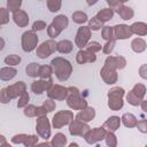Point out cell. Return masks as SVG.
Returning <instances> with one entry per match:
<instances>
[{
  "mask_svg": "<svg viewBox=\"0 0 147 147\" xmlns=\"http://www.w3.org/2000/svg\"><path fill=\"white\" fill-rule=\"evenodd\" d=\"M74 119V113L70 110H60L57 111L52 119V125L54 129H61L64 125L70 124V122Z\"/></svg>",
  "mask_w": 147,
  "mask_h": 147,
  "instance_id": "cell-5",
  "label": "cell"
},
{
  "mask_svg": "<svg viewBox=\"0 0 147 147\" xmlns=\"http://www.w3.org/2000/svg\"><path fill=\"white\" fill-rule=\"evenodd\" d=\"M113 16H114V9H111V8H103L101 10H99L95 15V17L102 23L110 21L113 18Z\"/></svg>",
  "mask_w": 147,
  "mask_h": 147,
  "instance_id": "cell-25",
  "label": "cell"
},
{
  "mask_svg": "<svg viewBox=\"0 0 147 147\" xmlns=\"http://www.w3.org/2000/svg\"><path fill=\"white\" fill-rule=\"evenodd\" d=\"M61 5H62V0H47V8L52 13L60 10Z\"/></svg>",
  "mask_w": 147,
  "mask_h": 147,
  "instance_id": "cell-35",
  "label": "cell"
},
{
  "mask_svg": "<svg viewBox=\"0 0 147 147\" xmlns=\"http://www.w3.org/2000/svg\"><path fill=\"white\" fill-rule=\"evenodd\" d=\"M106 1L109 5V8H111V9H115L116 7H118L122 3L119 0H106Z\"/></svg>",
  "mask_w": 147,
  "mask_h": 147,
  "instance_id": "cell-53",
  "label": "cell"
},
{
  "mask_svg": "<svg viewBox=\"0 0 147 147\" xmlns=\"http://www.w3.org/2000/svg\"><path fill=\"white\" fill-rule=\"evenodd\" d=\"M100 75H101V78L103 79V82L108 85H111V84H115L118 79V75H117V69H115L114 67L105 63L101 71H100Z\"/></svg>",
  "mask_w": 147,
  "mask_h": 147,
  "instance_id": "cell-9",
  "label": "cell"
},
{
  "mask_svg": "<svg viewBox=\"0 0 147 147\" xmlns=\"http://www.w3.org/2000/svg\"><path fill=\"white\" fill-rule=\"evenodd\" d=\"M13 20H14L15 24L18 25L20 28H24L29 23V16H28V14L24 10H21V9H18V10H16V11L13 13Z\"/></svg>",
  "mask_w": 147,
  "mask_h": 147,
  "instance_id": "cell-18",
  "label": "cell"
},
{
  "mask_svg": "<svg viewBox=\"0 0 147 147\" xmlns=\"http://www.w3.org/2000/svg\"><path fill=\"white\" fill-rule=\"evenodd\" d=\"M132 32L130 30V26L126 25V24H117L113 28V38L114 39H119V40H123V39H127L130 37H132Z\"/></svg>",
  "mask_w": 147,
  "mask_h": 147,
  "instance_id": "cell-14",
  "label": "cell"
},
{
  "mask_svg": "<svg viewBox=\"0 0 147 147\" xmlns=\"http://www.w3.org/2000/svg\"><path fill=\"white\" fill-rule=\"evenodd\" d=\"M95 117V110L92 107H85L84 109H82L77 115H76V119L82 121V122H90Z\"/></svg>",
  "mask_w": 147,
  "mask_h": 147,
  "instance_id": "cell-19",
  "label": "cell"
},
{
  "mask_svg": "<svg viewBox=\"0 0 147 147\" xmlns=\"http://www.w3.org/2000/svg\"><path fill=\"white\" fill-rule=\"evenodd\" d=\"M136 126L138 127V130L140 132H142V133H146L147 132V121L146 119H141V121L137 122Z\"/></svg>",
  "mask_w": 147,
  "mask_h": 147,
  "instance_id": "cell-50",
  "label": "cell"
},
{
  "mask_svg": "<svg viewBox=\"0 0 147 147\" xmlns=\"http://www.w3.org/2000/svg\"><path fill=\"white\" fill-rule=\"evenodd\" d=\"M10 96L8 95V92H7V88H1L0 90V102L1 103H8L10 102Z\"/></svg>",
  "mask_w": 147,
  "mask_h": 147,
  "instance_id": "cell-46",
  "label": "cell"
},
{
  "mask_svg": "<svg viewBox=\"0 0 147 147\" xmlns=\"http://www.w3.org/2000/svg\"><path fill=\"white\" fill-rule=\"evenodd\" d=\"M124 94H125L124 88L119 87V86H115L108 91V107L110 108V110L117 111L123 108Z\"/></svg>",
  "mask_w": 147,
  "mask_h": 147,
  "instance_id": "cell-3",
  "label": "cell"
},
{
  "mask_svg": "<svg viewBox=\"0 0 147 147\" xmlns=\"http://www.w3.org/2000/svg\"><path fill=\"white\" fill-rule=\"evenodd\" d=\"M91 38V30L88 26H80L78 28V31L76 33V38H75V44L77 47L79 48H84L87 44L88 40Z\"/></svg>",
  "mask_w": 147,
  "mask_h": 147,
  "instance_id": "cell-12",
  "label": "cell"
},
{
  "mask_svg": "<svg viewBox=\"0 0 147 147\" xmlns=\"http://www.w3.org/2000/svg\"><path fill=\"white\" fill-rule=\"evenodd\" d=\"M26 136H28V134H24V133L15 134V136L11 138V142H13V144H16V145L23 144V142L25 141V139H26Z\"/></svg>",
  "mask_w": 147,
  "mask_h": 147,
  "instance_id": "cell-48",
  "label": "cell"
},
{
  "mask_svg": "<svg viewBox=\"0 0 147 147\" xmlns=\"http://www.w3.org/2000/svg\"><path fill=\"white\" fill-rule=\"evenodd\" d=\"M72 48H74V44L70 40H67V39L61 40V41H59L56 44V51L60 52V53H62V54L70 53L72 51Z\"/></svg>",
  "mask_w": 147,
  "mask_h": 147,
  "instance_id": "cell-27",
  "label": "cell"
},
{
  "mask_svg": "<svg viewBox=\"0 0 147 147\" xmlns=\"http://www.w3.org/2000/svg\"><path fill=\"white\" fill-rule=\"evenodd\" d=\"M98 1H99V0H86V3H87L88 6H93V5H95Z\"/></svg>",
  "mask_w": 147,
  "mask_h": 147,
  "instance_id": "cell-57",
  "label": "cell"
},
{
  "mask_svg": "<svg viewBox=\"0 0 147 147\" xmlns=\"http://www.w3.org/2000/svg\"><path fill=\"white\" fill-rule=\"evenodd\" d=\"M47 110L44 106H39V107H36V116L37 117H42V116H46L47 115Z\"/></svg>",
  "mask_w": 147,
  "mask_h": 147,
  "instance_id": "cell-51",
  "label": "cell"
},
{
  "mask_svg": "<svg viewBox=\"0 0 147 147\" xmlns=\"http://www.w3.org/2000/svg\"><path fill=\"white\" fill-rule=\"evenodd\" d=\"M105 140H106V144L109 147H116L117 146V138H116V136L113 131H107Z\"/></svg>",
  "mask_w": 147,
  "mask_h": 147,
  "instance_id": "cell-34",
  "label": "cell"
},
{
  "mask_svg": "<svg viewBox=\"0 0 147 147\" xmlns=\"http://www.w3.org/2000/svg\"><path fill=\"white\" fill-rule=\"evenodd\" d=\"M56 44L57 42L55 40H53V39H49V40L44 41L40 46L37 47L36 55L39 59H46V57H48L49 55H52L56 51Z\"/></svg>",
  "mask_w": 147,
  "mask_h": 147,
  "instance_id": "cell-7",
  "label": "cell"
},
{
  "mask_svg": "<svg viewBox=\"0 0 147 147\" xmlns=\"http://www.w3.org/2000/svg\"><path fill=\"white\" fill-rule=\"evenodd\" d=\"M146 86L144 84H136L132 90L126 94V100L132 106H139L141 100L145 98Z\"/></svg>",
  "mask_w": 147,
  "mask_h": 147,
  "instance_id": "cell-4",
  "label": "cell"
},
{
  "mask_svg": "<svg viewBox=\"0 0 147 147\" xmlns=\"http://www.w3.org/2000/svg\"><path fill=\"white\" fill-rule=\"evenodd\" d=\"M21 5H22V0H7V9H8V11L14 13V11L18 10Z\"/></svg>",
  "mask_w": 147,
  "mask_h": 147,
  "instance_id": "cell-37",
  "label": "cell"
},
{
  "mask_svg": "<svg viewBox=\"0 0 147 147\" xmlns=\"http://www.w3.org/2000/svg\"><path fill=\"white\" fill-rule=\"evenodd\" d=\"M29 100H30V95H29V93L25 91L23 94L20 95V99H18V101H17V107H18V108H24V107L28 105Z\"/></svg>",
  "mask_w": 147,
  "mask_h": 147,
  "instance_id": "cell-40",
  "label": "cell"
},
{
  "mask_svg": "<svg viewBox=\"0 0 147 147\" xmlns=\"http://www.w3.org/2000/svg\"><path fill=\"white\" fill-rule=\"evenodd\" d=\"M132 33L138 36H146L147 34V24L145 22H136L130 26Z\"/></svg>",
  "mask_w": 147,
  "mask_h": 147,
  "instance_id": "cell-26",
  "label": "cell"
},
{
  "mask_svg": "<svg viewBox=\"0 0 147 147\" xmlns=\"http://www.w3.org/2000/svg\"><path fill=\"white\" fill-rule=\"evenodd\" d=\"M106 133H107V131L105 130V127H94L92 130L90 129L88 132L84 136V139L87 144L93 145V144H96V142L103 140L106 137Z\"/></svg>",
  "mask_w": 147,
  "mask_h": 147,
  "instance_id": "cell-10",
  "label": "cell"
},
{
  "mask_svg": "<svg viewBox=\"0 0 147 147\" xmlns=\"http://www.w3.org/2000/svg\"><path fill=\"white\" fill-rule=\"evenodd\" d=\"M91 127L88 126V124H86V122H82L78 119H72L69 124V133L71 136H79V137H84L88 130Z\"/></svg>",
  "mask_w": 147,
  "mask_h": 147,
  "instance_id": "cell-11",
  "label": "cell"
},
{
  "mask_svg": "<svg viewBox=\"0 0 147 147\" xmlns=\"http://www.w3.org/2000/svg\"><path fill=\"white\" fill-rule=\"evenodd\" d=\"M115 11L121 16L122 20H125V21L131 20V18L133 17V15H134V11H133L132 8H130V7H127V6H124V5H122V3H121L118 7L115 8Z\"/></svg>",
  "mask_w": 147,
  "mask_h": 147,
  "instance_id": "cell-22",
  "label": "cell"
},
{
  "mask_svg": "<svg viewBox=\"0 0 147 147\" xmlns=\"http://www.w3.org/2000/svg\"><path fill=\"white\" fill-rule=\"evenodd\" d=\"M119 1H121V2L123 3V2H126V1H129V0H119Z\"/></svg>",
  "mask_w": 147,
  "mask_h": 147,
  "instance_id": "cell-60",
  "label": "cell"
},
{
  "mask_svg": "<svg viewBox=\"0 0 147 147\" xmlns=\"http://www.w3.org/2000/svg\"><path fill=\"white\" fill-rule=\"evenodd\" d=\"M115 45H116V39H109V40H107V42L105 44V46L102 47V52L105 53V54H110L111 52H113V49H114V47H115Z\"/></svg>",
  "mask_w": 147,
  "mask_h": 147,
  "instance_id": "cell-39",
  "label": "cell"
},
{
  "mask_svg": "<svg viewBox=\"0 0 147 147\" xmlns=\"http://www.w3.org/2000/svg\"><path fill=\"white\" fill-rule=\"evenodd\" d=\"M3 47H5V40L0 37V51H1V49H3Z\"/></svg>",
  "mask_w": 147,
  "mask_h": 147,
  "instance_id": "cell-58",
  "label": "cell"
},
{
  "mask_svg": "<svg viewBox=\"0 0 147 147\" xmlns=\"http://www.w3.org/2000/svg\"><path fill=\"white\" fill-rule=\"evenodd\" d=\"M121 122H123V124H124L126 127H134L138 121H137V118H136V116H134L133 114H131V113H125V114L122 116Z\"/></svg>",
  "mask_w": 147,
  "mask_h": 147,
  "instance_id": "cell-29",
  "label": "cell"
},
{
  "mask_svg": "<svg viewBox=\"0 0 147 147\" xmlns=\"http://www.w3.org/2000/svg\"><path fill=\"white\" fill-rule=\"evenodd\" d=\"M51 64H52L53 72L55 74L56 78L60 82H65L69 79V77L72 74V65L67 59H63L60 56L54 57Z\"/></svg>",
  "mask_w": 147,
  "mask_h": 147,
  "instance_id": "cell-1",
  "label": "cell"
},
{
  "mask_svg": "<svg viewBox=\"0 0 147 147\" xmlns=\"http://www.w3.org/2000/svg\"><path fill=\"white\" fill-rule=\"evenodd\" d=\"M68 88V94H67V105L74 109V110H82L85 107H87V101L80 96V92L77 87L70 86Z\"/></svg>",
  "mask_w": 147,
  "mask_h": 147,
  "instance_id": "cell-2",
  "label": "cell"
},
{
  "mask_svg": "<svg viewBox=\"0 0 147 147\" xmlns=\"http://www.w3.org/2000/svg\"><path fill=\"white\" fill-rule=\"evenodd\" d=\"M53 85V79L49 77L47 79H39V80H34L31 84V91L34 94H41L45 91H47L51 86Z\"/></svg>",
  "mask_w": 147,
  "mask_h": 147,
  "instance_id": "cell-15",
  "label": "cell"
},
{
  "mask_svg": "<svg viewBox=\"0 0 147 147\" xmlns=\"http://www.w3.org/2000/svg\"><path fill=\"white\" fill-rule=\"evenodd\" d=\"M86 49L87 51H90V52H92V53H96V52H99V51H101V44H99L98 41H92V42H90V44H87L86 46Z\"/></svg>",
  "mask_w": 147,
  "mask_h": 147,
  "instance_id": "cell-44",
  "label": "cell"
},
{
  "mask_svg": "<svg viewBox=\"0 0 147 147\" xmlns=\"http://www.w3.org/2000/svg\"><path fill=\"white\" fill-rule=\"evenodd\" d=\"M131 48L136 53H142L146 49V41L142 38H136L131 41Z\"/></svg>",
  "mask_w": 147,
  "mask_h": 147,
  "instance_id": "cell-28",
  "label": "cell"
},
{
  "mask_svg": "<svg viewBox=\"0 0 147 147\" xmlns=\"http://www.w3.org/2000/svg\"><path fill=\"white\" fill-rule=\"evenodd\" d=\"M42 106L46 108V110H47L48 113H52V111L55 109V107H56L55 101H53V99H47V100H45Z\"/></svg>",
  "mask_w": 147,
  "mask_h": 147,
  "instance_id": "cell-47",
  "label": "cell"
},
{
  "mask_svg": "<svg viewBox=\"0 0 147 147\" xmlns=\"http://www.w3.org/2000/svg\"><path fill=\"white\" fill-rule=\"evenodd\" d=\"M146 69H147V65H146V64H142V65L140 67V69H139V74H140L141 78H144V79H146V78H147Z\"/></svg>",
  "mask_w": 147,
  "mask_h": 147,
  "instance_id": "cell-54",
  "label": "cell"
},
{
  "mask_svg": "<svg viewBox=\"0 0 147 147\" xmlns=\"http://www.w3.org/2000/svg\"><path fill=\"white\" fill-rule=\"evenodd\" d=\"M53 74V69H52V65H40V70H39V76L41 77V79H47L52 76Z\"/></svg>",
  "mask_w": 147,
  "mask_h": 147,
  "instance_id": "cell-33",
  "label": "cell"
},
{
  "mask_svg": "<svg viewBox=\"0 0 147 147\" xmlns=\"http://www.w3.org/2000/svg\"><path fill=\"white\" fill-rule=\"evenodd\" d=\"M96 60L95 53H92L87 49H80L77 55H76V61L79 64H85V63H93Z\"/></svg>",
  "mask_w": 147,
  "mask_h": 147,
  "instance_id": "cell-16",
  "label": "cell"
},
{
  "mask_svg": "<svg viewBox=\"0 0 147 147\" xmlns=\"http://www.w3.org/2000/svg\"><path fill=\"white\" fill-rule=\"evenodd\" d=\"M47 33H48V36H49L51 38H56V37L60 34V33L52 26V24H49V25L47 26Z\"/></svg>",
  "mask_w": 147,
  "mask_h": 147,
  "instance_id": "cell-52",
  "label": "cell"
},
{
  "mask_svg": "<svg viewBox=\"0 0 147 147\" xmlns=\"http://www.w3.org/2000/svg\"><path fill=\"white\" fill-rule=\"evenodd\" d=\"M51 24H52V26H53L59 33H61L64 29H67V26H68V24H69V21H68V17H67L65 15H57V16L53 20V22H52Z\"/></svg>",
  "mask_w": 147,
  "mask_h": 147,
  "instance_id": "cell-20",
  "label": "cell"
},
{
  "mask_svg": "<svg viewBox=\"0 0 147 147\" xmlns=\"http://www.w3.org/2000/svg\"><path fill=\"white\" fill-rule=\"evenodd\" d=\"M9 22V13L7 8H0V25L7 24Z\"/></svg>",
  "mask_w": 147,
  "mask_h": 147,
  "instance_id": "cell-42",
  "label": "cell"
},
{
  "mask_svg": "<svg viewBox=\"0 0 147 147\" xmlns=\"http://www.w3.org/2000/svg\"><path fill=\"white\" fill-rule=\"evenodd\" d=\"M39 70H40V64L39 63H36V62H31L25 68L26 75L29 77H32V78H36L37 76H39Z\"/></svg>",
  "mask_w": 147,
  "mask_h": 147,
  "instance_id": "cell-30",
  "label": "cell"
},
{
  "mask_svg": "<svg viewBox=\"0 0 147 147\" xmlns=\"http://www.w3.org/2000/svg\"><path fill=\"white\" fill-rule=\"evenodd\" d=\"M102 25H103V23H102V22H100L95 16H94V17H92V18L88 21V28H90V30L98 31V30H100V29L102 28Z\"/></svg>",
  "mask_w": 147,
  "mask_h": 147,
  "instance_id": "cell-38",
  "label": "cell"
},
{
  "mask_svg": "<svg viewBox=\"0 0 147 147\" xmlns=\"http://www.w3.org/2000/svg\"><path fill=\"white\" fill-rule=\"evenodd\" d=\"M6 88H7V92H8V95L10 96V99H15L26 91V85L24 82H17L13 85H9Z\"/></svg>",
  "mask_w": 147,
  "mask_h": 147,
  "instance_id": "cell-17",
  "label": "cell"
},
{
  "mask_svg": "<svg viewBox=\"0 0 147 147\" xmlns=\"http://www.w3.org/2000/svg\"><path fill=\"white\" fill-rule=\"evenodd\" d=\"M38 137L37 136H34V134H29V136H26V139H25V141L23 142V145L24 146H26V147H33L34 145H37L38 144Z\"/></svg>",
  "mask_w": 147,
  "mask_h": 147,
  "instance_id": "cell-41",
  "label": "cell"
},
{
  "mask_svg": "<svg viewBox=\"0 0 147 147\" xmlns=\"http://www.w3.org/2000/svg\"><path fill=\"white\" fill-rule=\"evenodd\" d=\"M17 74V70L13 67H3L0 69V79L1 80H10L13 79Z\"/></svg>",
  "mask_w": 147,
  "mask_h": 147,
  "instance_id": "cell-24",
  "label": "cell"
},
{
  "mask_svg": "<svg viewBox=\"0 0 147 147\" xmlns=\"http://www.w3.org/2000/svg\"><path fill=\"white\" fill-rule=\"evenodd\" d=\"M51 145L54 146V147H63V146H65L67 145V137H65V134H63L61 132L56 133L53 137Z\"/></svg>",
  "mask_w": 147,
  "mask_h": 147,
  "instance_id": "cell-31",
  "label": "cell"
},
{
  "mask_svg": "<svg viewBox=\"0 0 147 147\" xmlns=\"http://www.w3.org/2000/svg\"><path fill=\"white\" fill-rule=\"evenodd\" d=\"M45 28H46V23L44 21H36L32 24V30L33 31H40V30H44Z\"/></svg>",
  "mask_w": 147,
  "mask_h": 147,
  "instance_id": "cell-49",
  "label": "cell"
},
{
  "mask_svg": "<svg viewBox=\"0 0 147 147\" xmlns=\"http://www.w3.org/2000/svg\"><path fill=\"white\" fill-rule=\"evenodd\" d=\"M105 63L114 67L115 69H123L126 65V60L123 56H108L105 61Z\"/></svg>",
  "mask_w": 147,
  "mask_h": 147,
  "instance_id": "cell-21",
  "label": "cell"
},
{
  "mask_svg": "<svg viewBox=\"0 0 147 147\" xmlns=\"http://www.w3.org/2000/svg\"><path fill=\"white\" fill-rule=\"evenodd\" d=\"M20 62H21V56L16 55V54H10V55L5 57V63L10 65V67L11 65H17Z\"/></svg>",
  "mask_w": 147,
  "mask_h": 147,
  "instance_id": "cell-36",
  "label": "cell"
},
{
  "mask_svg": "<svg viewBox=\"0 0 147 147\" xmlns=\"http://www.w3.org/2000/svg\"><path fill=\"white\" fill-rule=\"evenodd\" d=\"M36 131H37V134L45 140H47L51 137V123L47 116L38 117L37 124H36Z\"/></svg>",
  "mask_w": 147,
  "mask_h": 147,
  "instance_id": "cell-8",
  "label": "cell"
},
{
  "mask_svg": "<svg viewBox=\"0 0 147 147\" xmlns=\"http://www.w3.org/2000/svg\"><path fill=\"white\" fill-rule=\"evenodd\" d=\"M68 94V88L61 85H52L47 90V95L53 100H64Z\"/></svg>",
  "mask_w": 147,
  "mask_h": 147,
  "instance_id": "cell-13",
  "label": "cell"
},
{
  "mask_svg": "<svg viewBox=\"0 0 147 147\" xmlns=\"http://www.w3.org/2000/svg\"><path fill=\"white\" fill-rule=\"evenodd\" d=\"M121 125V118L118 116H110L102 125V127H105L106 131H116L119 129Z\"/></svg>",
  "mask_w": 147,
  "mask_h": 147,
  "instance_id": "cell-23",
  "label": "cell"
},
{
  "mask_svg": "<svg viewBox=\"0 0 147 147\" xmlns=\"http://www.w3.org/2000/svg\"><path fill=\"white\" fill-rule=\"evenodd\" d=\"M22 49L24 52H32L37 48L38 45V36L36 34V32L33 30L30 31H25L22 34Z\"/></svg>",
  "mask_w": 147,
  "mask_h": 147,
  "instance_id": "cell-6",
  "label": "cell"
},
{
  "mask_svg": "<svg viewBox=\"0 0 147 147\" xmlns=\"http://www.w3.org/2000/svg\"><path fill=\"white\" fill-rule=\"evenodd\" d=\"M24 115L26 117H34L36 116V107L33 105H26L24 107Z\"/></svg>",
  "mask_w": 147,
  "mask_h": 147,
  "instance_id": "cell-45",
  "label": "cell"
},
{
  "mask_svg": "<svg viewBox=\"0 0 147 147\" xmlns=\"http://www.w3.org/2000/svg\"><path fill=\"white\" fill-rule=\"evenodd\" d=\"M69 146H70V147H74V146H78V144H76V142H72V144H70Z\"/></svg>",
  "mask_w": 147,
  "mask_h": 147,
  "instance_id": "cell-59",
  "label": "cell"
},
{
  "mask_svg": "<svg viewBox=\"0 0 147 147\" xmlns=\"http://www.w3.org/2000/svg\"><path fill=\"white\" fill-rule=\"evenodd\" d=\"M140 105H141L142 110H144V111H147V101L142 99V100H141V102H140Z\"/></svg>",
  "mask_w": 147,
  "mask_h": 147,
  "instance_id": "cell-56",
  "label": "cell"
},
{
  "mask_svg": "<svg viewBox=\"0 0 147 147\" xmlns=\"http://www.w3.org/2000/svg\"><path fill=\"white\" fill-rule=\"evenodd\" d=\"M101 36L105 40L113 39V28L111 26H102V32Z\"/></svg>",
  "mask_w": 147,
  "mask_h": 147,
  "instance_id": "cell-43",
  "label": "cell"
},
{
  "mask_svg": "<svg viewBox=\"0 0 147 147\" xmlns=\"http://www.w3.org/2000/svg\"><path fill=\"white\" fill-rule=\"evenodd\" d=\"M0 146H9V144L6 141V138L0 134Z\"/></svg>",
  "mask_w": 147,
  "mask_h": 147,
  "instance_id": "cell-55",
  "label": "cell"
},
{
  "mask_svg": "<svg viewBox=\"0 0 147 147\" xmlns=\"http://www.w3.org/2000/svg\"><path fill=\"white\" fill-rule=\"evenodd\" d=\"M72 21L75 23H77V24H84L85 22L88 21V18H87L86 13L80 11V10H77V11L72 13Z\"/></svg>",
  "mask_w": 147,
  "mask_h": 147,
  "instance_id": "cell-32",
  "label": "cell"
}]
</instances>
